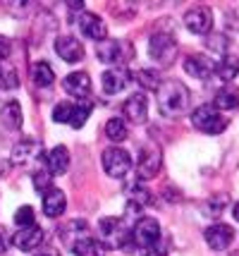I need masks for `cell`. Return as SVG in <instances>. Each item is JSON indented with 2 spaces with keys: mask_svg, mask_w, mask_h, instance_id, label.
<instances>
[{
  "mask_svg": "<svg viewBox=\"0 0 239 256\" xmlns=\"http://www.w3.org/2000/svg\"><path fill=\"white\" fill-rule=\"evenodd\" d=\"M213 106H216L218 110H235V108H239V89L232 86V84L223 86V89L216 94Z\"/></svg>",
  "mask_w": 239,
  "mask_h": 256,
  "instance_id": "24",
  "label": "cell"
},
{
  "mask_svg": "<svg viewBox=\"0 0 239 256\" xmlns=\"http://www.w3.org/2000/svg\"><path fill=\"white\" fill-rule=\"evenodd\" d=\"M0 120L2 124L7 127V130H19L22 127V106L17 103V100H7L5 106H2V110H0Z\"/></svg>",
  "mask_w": 239,
  "mask_h": 256,
  "instance_id": "23",
  "label": "cell"
},
{
  "mask_svg": "<svg viewBox=\"0 0 239 256\" xmlns=\"http://www.w3.org/2000/svg\"><path fill=\"white\" fill-rule=\"evenodd\" d=\"M160 160H163V154L156 144H144L139 148L137 156V175L141 180H151L158 175L160 170Z\"/></svg>",
  "mask_w": 239,
  "mask_h": 256,
  "instance_id": "8",
  "label": "cell"
},
{
  "mask_svg": "<svg viewBox=\"0 0 239 256\" xmlns=\"http://www.w3.org/2000/svg\"><path fill=\"white\" fill-rule=\"evenodd\" d=\"M192 103V94L182 82H163L158 86V110L165 118H180Z\"/></svg>",
  "mask_w": 239,
  "mask_h": 256,
  "instance_id": "1",
  "label": "cell"
},
{
  "mask_svg": "<svg viewBox=\"0 0 239 256\" xmlns=\"http://www.w3.org/2000/svg\"><path fill=\"white\" fill-rule=\"evenodd\" d=\"M216 74L223 79V82H232V79L239 74V58L237 56H225L216 65Z\"/></svg>",
  "mask_w": 239,
  "mask_h": 256,
  "instance_id": "26",
  "label": "cell"
},
{
  "mask_svg": "<svg viewBox=\"0 0 239 256\" xmlns=\"http://www.w3.org/2000/svg\"><path fill=\"white\" fill-rule=\"evenodd\" d=\"M103 168H105V172L110 175V178H125L127 172L132 170V156L127 154L125 148H120V146H110V148H105L103 151Z\"/></svg>",
  "mask_w": 239,
  "mask_h": 256,
  "instance_id": "7",
  "label": "cell"
},
{
  "mask_svg": "<svg viewBox=\"0 0 239 256\" xmlns=\"http://www.w3.org/2000/svg\"><path fill=\"white\" fill-rule=\"evenodd\" d=\"M14 223L19 225V228H29V225H34V208H31V206H22L19 211L14 213Z\"/></svg>",
  "mask_w": 239,
  "mask_h": 256,
  "instance_id": "30",
  "label": "cell"
},
{
  "mask_svg": "<svg viewBox=\"0 0 239 256\" xmlns=\"http://www.w3.org/2000/svg\"><path fill=\"white\" fill-rule=\"evenodd\" d=\"M134 79H137L141 86H146V89H156V91H158V86L163 84L156 70H139L137 74H134Z\"/></svg>",
  "mask_w": 239,
  "mask_h": 256,
  "instance_id": "28",
  "label": "cell"
},
{
  "mask_svg": "<svg viewBox=\"0 0 239 256\" xmlns=\"http://www.w3.org/2000/svg\"><path fill=\"white\" fill-rule=\"evenodd\" d=\"M38 256H55V254H38Z\"/></svg>",
  "mask_w": 239,
  "mask_h": 256,
  "instance_id": "38",
  "label": "cell"
},
{
  "mask_svg": "<svg viewBox=\"0 0 239 256\" xmlns=\"http://www.w3.org/2000/svg\"><path fill=\"white\" fill-rule=\"evenodd\" d=\"M144 256H163V254H158L156 249H146V252H144Z\"/></svg>",
  "mask_w": 239,
  "mask_h": 256,
  "instance_id": "36",
  "label": "cell"
},
{
  "mask_svg": "<svg viewBox=\"0 0 239 256\" xmlns=\"http://www.w3.org/2000/svg\"><path fill=\"white\" fill-rule=\"evenodd\" d=\"M31 82H34L38 89H48V86H53V82H55V72H53V67L48 65V62H34V65H31Z\"/></svg>",
  "mask_w": 239,
  "mask_h": 256,
  "instance_id": "25",
  "label": "cell"
},
{
  "mask_svg": "<svg viewBox=\"0 0 239 256\" xmlns=\"http://www.w3.org/2000/svg\"><path fill=\"white\" fill-rule=\"evenodd\" d=\"M7 170H10V166H7L5 160H0V180H2L5 175H7Z\"/></svg>",
  "mask_w": 239,
  "mask_h": 256,
  "instance_id": "35",
  "label": "cell"
},
{
  "mask_svg": "<svg viewBox=\"0 0 239 256\" xmlns=\"http://www.w3.org/2000/svg\"><path fill=\"white\" fill-rule=\"evenodd\" d=\"M225 44H228V38H225V36H213L208 46H211L213 50H225Z\"/></svg>",
  "mask_w": 239,
  "mask_h": 256,
  "instance_id": "33",
  "label": "cell"
},
{
  "mask_svg": "<svg viewBox=\"0 0 239 256\" xmlns=\"http://www.w3.org/2000/svg\"><path fill=\"white\" fill-rule=\"evenodd\" d=\"M192 122L196 130H201L206 134H220L225 132V127H228V120L220 115L216 106H199L192 112Z\"/></svg>",
  "mask_w": 239,
  "mask_h": 256,
  "instance_id": "4",
  "label": "cell"
},
{
  "mask_svg": "<svg viewBox=\"0 0 239 256\" xmlns=\"http://www.w3.org/2000/svg\"><path fill=\"white\" fill-rule=\"evenodd\" d=\"M43 240H46V232L38 225H29V228H19V232L12 237V244L22 252H34L43 244Z\"/></svg>",
  "mask_w": 239,
  "mask_h": 256,
  "instance_id": "13",
  "label": "cell"
},
{
  "mask_svg": "<svg viewBox=\"0 0 239 256\" xmlns=\"http://www.w3.org/2000/svg\"><path fill=\"white\" fill-rule=\"evenodd\" d=\"M206 242L211 249H216V252H223V249H228L232 244V240H235V230L225 223H213L208 230L204 232Z\"/></svg>",
  "mask_w": 239,
  "mask_h": 256,
  "instance_id": "14",
  "label": "cell"
},
{
  "mask_svg": "<svg viewBox=\"0 0 239 256\" xmlns=\"http://www.w3.org/2000/svg\"><path fill=\"white\" fill-rule=\"evenodd\" d=\"M65 206H67V199H65V194L60 190H53L43 194V213H46V218H60L62 213H65Z\"/></svg>",
  "mask_w": 239,
  "mask_h": 256,
  "instance_id": "20",
  "label": "cell"
},
{
  "mask_svg": "<svg viewBox=\"0 0 239 256\" xmlns=\"http://www.w3.org/2000/svg\"><path fill=\"white\" fill-rule=\"evenodd\" d=\"M129 199L137 204H151V192H146L144 187H132L129 190Z\"/></svg>",
  "mask_w": 239,
  "mask_h": 256,
  "instance_id": "31",
  "label": "cell"
},
{
  "mask_svg": "<svg viewBox=\"0 0 239 256\" xmlns=\"http://www.w3.org/2000/svg\"><path fill=\"white\" fill-rule=\"evenodd\" d=\"M72 24L79 29L84 36H89V38H93V41H105V36H108V26L103 24V20L98 17V14H93V12H74L72 14Z\"/></svg>",
  "mask_w": 239,
  "mask_h": 256,
  "instance_id": "6",
  "label": "cell"
},
{
  "mask_svg": "<svg viewBox=\"0 0 239 256\" xmlns=\"http://www.w3.org/2000/svg\"><path fill=\"white\" fill-rule=\"evenodd\" d=\"M14 89L17 86V77L12 74V72H5V67L0 65V89Z\"/></svg>",
  "mask_w": 239,
  "mask_h": 256,
  "instance_id": "32",
  "label": "cell"
},
{
  "mask_svg": "<svg viewBox=\"0 0 239 256\" xmlns=\"http://www.w3.org/2000/svg\"><path fill=\"white\" fill-rule=\"evenodd\" d=\"M184 24H187V29L192 34H201L204 36L213 26V12H211V8H206V5H196L192 10H187Z\"/></svg>",
  "mask_w": 239,
  "mask_h": 256,
  "instance_id": "12",
  "label": "cell"
},
{
  "mask_svg": "<svg viewBox=\"0 0 239 256\" xmlns=\"http://www.w3.org/2000/svg\"><path fill=\"white\" fill-rule=\"evenodd\" d=\"M12 163L17 166H31V163H46V154H43V146L38 144L36 139H22L17 142L12 148Z\"/></svg>",
  "mask_w": 239,
  "mask_h": 256,
  "instance_id": "9",
  "label": "cell"
},
{
  "mask_svg": "<svg viewBox=\"0 0 239 256\" xmlns=\"http://www.w3.org/2000/svg\"><path fill=\"white\" fill-rule=\"evenodd\" d=\"M148 53H151V58L158 65H163V67L172 65L175 58H177V41H175V36L168 32L153 34L151 41H148Z\"/></svg>",
  "mask_w": 239,
  "mask_h": 256,
  "instance_id": "2",
  "label": "cell"
},
{
  "mask_svg": "<svg viewBox=\"0 0 239 256\" xmlns=\"http://www.w3.org/2000/svg\"><path fill=\"white\" fill-rule=\"evenodd\" d=\"M55 53L65 62H79L81 58H84V46L74 36H60L55 41Z\"/></svg>",
  "mask_w": 239,
  "mask_h": 256,
  "instance_id": "18",
  "label": "cell"
},
{
  "mask_svg": "<svg viewBox=\"0 0 239 256\" xmlns=\"http://www.w3.org/2000/svg\"><path fill=\"white\" fill-rule=\"evenodd\" d=\"M53 175L48 172L46 168H41V170H34V187L36 192H43V194H48V192L53 190Z\"/></svg>",
  "mask_w": 239,
  "mask_h": 256,
  "instance_id": "29",
  "label": "cell"
},
{
  "mask_svg": "<svg viewBox=\"0 0 239 256\" xmlns=\"http://www.w3.org/2000/svg\"><path fill=\"white\" fill-rule=\"evenodd\" d=\"M98 234H101V242L103 246H125V240H132L129 232L125 230V225L122 220H117V218H103L101 223H98Z\"/></svg>",
  "mask_w": 239,
  "mask_h": 256,
  "instance_id": "10",
  "label": "cell"
},
{
  "mask_svg": "<svg viewBox=\"0 0 239 256\" xmlns=\"http://www.w3.org/2000/svg\"><path fill=\"white\" fill-rule=\"evenodd\" d=\"M62 89L74 98H86L91 94V77L86 72H72L62 79Z\"/></svg>",
  "mask_w": 239,
  "mask_h": 256,
  "instance_id": "17",
  "label": "cell"
},
{
  "mask_svg": "<svg viewBox=\"0 0 239 256\" xmlns=\"http://www.w3.org/2000/svg\"><path fill=\"white\" fill-rule=\"evenodd\" d=\"M122 112H125V118L129 120V122H134V124L146 122V118H148V100H146V96H144L141 91L132 94V96L125 100Z\"/></svg>",
  "mask_w": 239,
  "mask_h": 256,
  "instance_id": "15",
  "label": "cell"
},
{
  "mask_svg": "<svg viewBox=\"0 0 239 256\" xmlns=\"http://www.w3.org/2000/svg\"><path fill=\"white\" fill-rule=\"evenodd\" d=\"M7 252V237H5V232H0V254H5Z\"/></svg>",
  "mask_w": 239,
  "mask_h": 256,
  "instance_id": "34",
  "label": "cell"
},
{
  "mask_svg": "<svg viewBox=\"0 0 239 256\" xmlns=\"http://www.w3.org/2000/svg\"><path fill=\"white\" fill-rule=\"evenodd\" d=\"M89 115H91V103H57L53 108V120L67 122L74 130H79L89 120Z\"/></svg>",
  "mask_w": 239,
  "mask_h": 256,
  "instance_id": "5",
  "label": "cell"
},
{
  "mask_svg": "<svg viewBox=\"0 0 239 256\" xmlns=\"http://www.w3.org/2000/svg\"><path fill=\"white\" fill-rule=\"evenodd\" d=\"M96 56L103 65H120V62H127L129 58L134 56L129 41H117V38H105L96 46Z\"/></svg>",
  "mask_w": 239,
  "mask_h": 256,
  "instance_id": "3",
  "label": "cell"
},
{
  "mask_svg": "<svg viewBox=\"0 0 239 256\" xmlns=\"http://www.w3.org/2000/svg\"><path fill=\"white\" fill-rule=\"evenodd\" d=\"M129 79H132V74L127 72L125 67H113V70H108L101 77L103 91H105V94H120V91L127 89Z\"/></svg>",
  "mask_w": 239,
  "mask_h": 256,
  "instance_id": "19",
  "label": "cell"
},
{
  "mask_svg": "<svg viewBox=\"0 0 239 256\" xmlns=\"http://www.w3.org/2000/svg\"><path fill=\"white\" fill-rule=\"evenodd\" d=\"M132 240L144 249H156L160 240V225L156 218H139L134 230H132Z\"/></svg>",
  "mask_w": 239,
  "mask_h": 256,
  "instance_id": "11",
  "label": "cell"
},
{
  "mask_svg": "<svg viewBox=\"0 0 239 256\" xmlns=\"http://www.w3.org/2000/svg\"><path fill=\"white\" fill-rule=\"evenodd\" d=\"M72 252L74 256H103L105 254V246L98 242V240H93L89 234H81L77 242H72Z\"/></svg>",
  "mask_w": 239,
  "mask_h": 256,
  "instance_id": "22",
  "label": "cell"
},
{
  "mask_svg": "<svg viewBox=\"0 0 239 256\" xmlns=\"http://www.w3.org/2000/svg\"><path fill=\"white\" fill-rule=\"evenodd\" d=\"M184 70L187 74H192L194 79H208L216 72V65L211 58L201 56V53H192V56L184 58Z\"/></svg>",
  "mask_w": 239,
  "mask_h": 256,
  "instance_id": "16",
  "label": "cell"
},
{
  "mask_svg": "<svg viewBox=\"0 0 239 256\" xmlns=\"http://www.w3.org/2000/svg\"><path fill=\"white\" fill-rule=\"evenodd\" d=\"M46 166L50 175H62L69 168V151L65 146H55L50 154L46 156Z\"/></svg>",
  "mask_w": 239,
  "mask_h": 256,
  "instance_id": "21",
  "label": "cell"
},
{
  "mask_svg": "<svg viewBox=\"0 0 239 256\" xmlns=\"http://www.w3.org/2000/svg\"><path fill=\"white\" fill-rule=\"evenodd\" d=\"M105 134L110 142H125L127 139V124L122 118H110L105 122Z\"/></svg>",
  "mask_w": 239,
  "mask_h": 256,
  "instance_id": "27",
  "label": "cell"
},
{
  "mask_svg": "<svg viewBox=\"0 0 239 256\" xmlns=\"http://www.w3.org/2000/svg\"><path fill=\"white\" fill-rule=\"evenodd\" d=\"M235 218H237V220H239V204H237V206H235Z\"/></svg>",
  "mask_w": 239,
  "mask_h": 256,
  "instance_id": "37",
  "label": "cell"
}]
</instances>
